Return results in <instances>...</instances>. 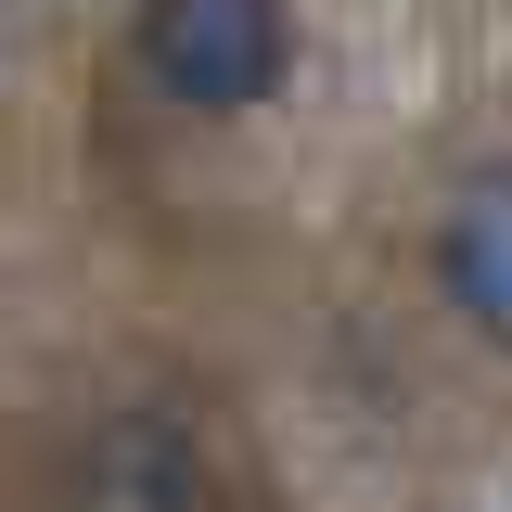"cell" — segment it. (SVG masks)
I'll return each instance as SVG.
<instances>
[{"label": "cell", "instance_id": "1", "mask_svg": "<svg viewBox=\"0 0 512 512\" xmlns=\"http://www.w3.org/2000/svg\"><path fill=\"white\" fill-rule=\"evenodd\" d=\"M141 77L192 116H256L295 77V13L282 0H141Z\"/></svg>", "mask_w": 512, "mask_h": 512}, {"label": "cell", "instance_id": "3", "mask_svg": "<svg viewBox=\"0 0 512 512\" xmlns=\"http://www.w3.org/2000/svg\"><path fill=\"white\" fill-rule=\"evenodd\" d=\"M436 282H448V308L474 320V333H500V320H512V282H500V180H474L461 205H448V231H436Z\"/></svg>", "mask_w": 512, "mask_h": 512}, {"label": "cell", "instance_id": "2", "mask_svg": "<svg viewBox=\"0 0 512 512\" xmlns=\"http://www.w3.org/2000/svg\"><path fill=\"white\" fill-rule=\"evenodd\" d=\"M90 500L103 512H205V461L180 448V423H103Z\"/></svg>", "mask_w": 512, "mask_h": 512}]
</instances>
